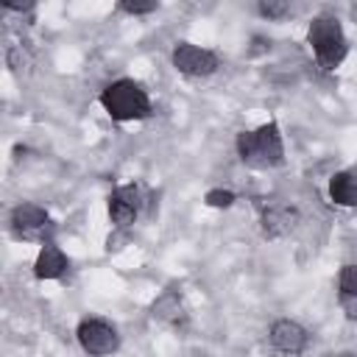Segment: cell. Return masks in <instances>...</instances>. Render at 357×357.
<instances>
[{
	"label": "cell",
	"mask_w": 357,
	"mask_h": 357,
	"mask_svg": "<svg viewBox=\"0 0 357 357\" xmlns=\"http://www.w3.org/2000/svg\"><path fill=\"white\" fill-rule=\"evenodd\" d=\"M120 8H123V11H128V14H151V11L156 8V3H153V0H148V3H134V0H123V3H120Z\"/></svg>",
	"instance_id": "cell-15"
},
{
	"label": "cell",
	"mask_w": 357,
	"mask_h": 357,
	"mask_svg": "<svg viewBox=\"0 0 357 357\" xmlns=\"http://www.w3.org/2000/svg\"><path fill=\"white\" fill-rule=\"evenodd\" d=\"M340 357H357V354H340Z\"/></svg>",
	"instance_id": "cell-17"
},
{
	"label": "cell",
	"mask_w": 357,
	"mask_h": 357,
	"mask_svg": "<svg viewBox=\"0 0 357 357\" xmlns=\"http://www.w3.org/2000/svg\"><path fill=\"white\" fill-rule=\"evenodd\" d=\"M153 318H162L167 324H178L184 321V307H181V298L176 293H165L156 298L153 304Z\"/></svg>",
	"instance_id": "cell-12"
},
{
	"label": "cell",
	"mask_w": 357,
	"mask_h": 357,
	"mask_svg": "<svg viewBox=\"0 0 357 357\" xmlns=\"http://www.w3.org/2000/svg\"><path fill=\"white\" fill-rule=\"evenodd\" d=\"M78 343L84 346V351H89L95 357H103V354H112L120 346V335L106 321L89 318V321H81V326H78Z\"/></svg>",
	"instance_id": "cell-5"
},
{
	"label": "cell",
	"mask_w": 357,
	"mask_h": 357,
	"mask_svg": "<svg viewBox=\"0 0 357 357\" xmlns=\"http://www.w3.org/2000/svg\"><path fill=\"white\" fill-rule=\"evenodd\" d=\"M340 293L346 298H357V265H346L340 271Z\"/></svg>",
	"instance_id": "cell-13"
},
{
	"label": "cell",
	"mask_w": 357,
	"mask_h": 357,
	"mask_svg": "<svg viewBox=\"0 0 357 357\" xmlns=\"http://www.w3.org/2000/svg\"><path fill=\"white\" fill-rule=\"evenodd\" d=\"M298 223V212L287 204H271L265 206L262 212V231L268 237H282V234H290Z\"/></svg>",
	"instance_id": "cell-8"
},
{
	"label": "cell",
	"mask_w": 357,
	"mask_h": 357,
	"mask_svg": "<svg viewBox=\"0 0 357 357\" xmlns=\"http://www.w3.org/2000/svg\"><path fill=\"white\" fill-rule=\"evenodd\" d=\"M36 276L39 279H59L64 271H67V257H64V251L59 248V245H45L42 251H39V257H36Z\"/></svg>",
	"instance_id": "cell-9"
},
{
	"label": "cell",
	"mask_w": 357,
	"mask_h": 357,
	"mask_svg": "<svg viewBox=\"0 0 357 357\" xmlns=\"http://www.w3.org/2000/svg\"><path fill=\"white\" fill-rule=\"evenodd\" d=\"M307 39L315 50V59L324 70H335L343 59H346V36H343V28L335 17H315L310 22V31H307Z\"/></svg>",
	"instance_id": "cell-3"
},
{
	"label": "cell",
	"mask_w": 357,
	"mask_h": 357,
	"mask_svg": "<svg viewBox=\"0 0 357 357\" xmlns=\"http://www.w3.org/2000/svg\"><path fill=\"white\" fill-rule=\"evenodd\" d=\"M173 67L184 75H192V78H201V75H209L218 70V56L212 50H204L198 45H190V42H178L176 50H173Z\"/></svg>",
	"instance_id": "cell-4"
},
{
	"label": "cell",
	"mask_w": 357,
	"mask_h": 357,
	"mask_svg": "<svg viewBox=\"0 0 357 357\" xmlns=\"http://www.w3.org/2000/svg\"><path fill=\"white\" fill-rule=\"evenodd\" d=\"M259 14L262 17H284L287 14V3H282V0H262L259 3Z\"/></svg>",
	"instance_id": "cell-14"
},
{
	"label": "cell",
	"mask_w": 357,
	"mask_h": 357,
	"mask_svg": "<svg viewBox=\"0 0 357 357\" xmlns=\"http://www.w3.org/2000/svg\"><path fill=\"white\" fill-rule=\"evenodd\" d=\"M139 212V192L137 187H117L109 195V215L117 226H131Z\"/></svg>",
	"instance_id": "cell-6"
},
{
	"label": "cell",
	"mask_w": 357,
	"mask_h": 357,
	"mask_svg": "<svg viewBox=\"0 0 357 357\" xmlns=\"http://www.w3.org/2000/svg\"><path fill=\"white\" fill-rule=\"evenodd\" d=\"M329 195L340 206H357V176L335 173L332 181H329Z\"/></svg>",
	"instance_id": "cell-11"
},
{
	"label": "cell",
	"mask_w": 357,
	"mask_h": 357,
	"mask_svg": "<svg viewBox=\"0 0 357 357\" xmlns=\"http://www.w3.org/2000/svg\"><path fill=\"white\" fill-rule=\"evenodd\" d=\"M11 223H14L17 231L31 234V231H36V229H42L47 223V212L42 206H36V204H20L14 209V215H11Z\"/></svg>",
	"instance_id": "cell-10"
},
{
	"label": "cell",
	"mask_w": 357,
	"mask_h": 357,
	"mask_svg": "<svg viewBox=\"0 0 357 357\" xmlns=\"http://www.w3.org/2000/svg\"><path fill=\"white\" fill-rule=\"evenodd\" d=\"M237 153L245 165L251 167H276L284 159V145H282V134L276 128V123H265L257 131H243L237 137Z\"/></svg>",
	"instance_id": "cell-1"
},
{
	"label": "cell",
	"mask_w": 357,
	"mask_h": 357,
	"mask_svg": "<svg viewBox=\"0 0 357 357\" xmlns=\"http://www.w3.org/2000/svg\"><path fill=\"white\" fill-rule=\"evenodd\" d=\"M100 103L109 112V117L123 120V123L126 120H142V117L151 114V100H148L145 89L137 81H128V78H120V81L109 84L100 92Z\"/></svg>",
	"instance_id": "cell-2"
},
{
	"label": "cell",
	"mask_w": 357,
	"mask_h": 357,
	"mask_svg": "<svg viewBox=\"0 0 357 357\" xmlns=\"http://www.w3.org/2000/svg\"><path fill=\"white\" fill-rule=\"evenodd\" d=\"M271 343L284 354H298L307 346V329L296 321H276L271 326Z\"/></svg>",
	"instance_id": "cell-7"
},
{
	"label": "cell",
	"mask_w": 357,
	"mask_h": 357,
	"mask_svg": "<svg viewBox=\"0 0 357 357\" xmlns=\"http://www.w3.org/2000/svg\"><path fill=\"white\" fill-rule=\"evenodd\" d=\"M231 201H234V195L229 190H212L206 195V204L209 206H231Z\"/></svg>",
	"instance_id": "cell-16"
}]
</instances>
